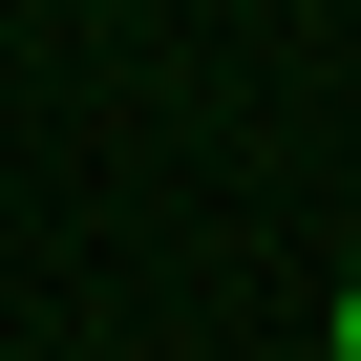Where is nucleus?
I'll use <instances>...</instances> for the list:
<instances>
[{"instance_id":"1","label":"nucleus","mask_w":361,"mask_h":361,"mask_svg":"<svg viewBox=\"0 0 361 361\" xmlns=\"http://www.w3.org/2000/svg\"><path fill=\"white\" fill-rule=\"evenodd\" d=\"M340 361H361V276H340Z\"/></svg>"}]
</instances>
